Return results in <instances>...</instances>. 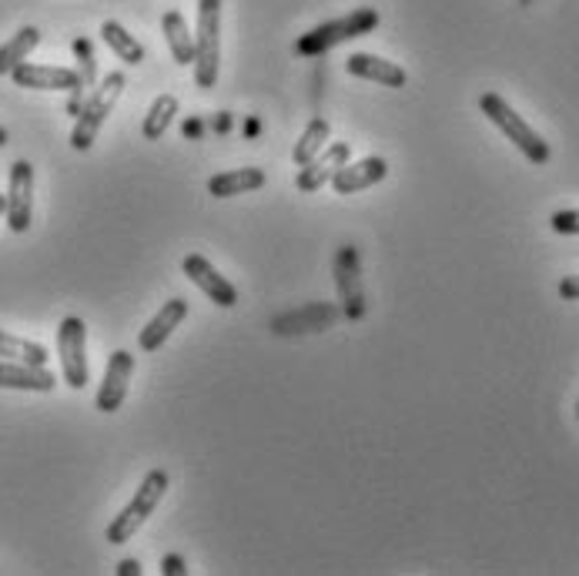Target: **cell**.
I'll list each match as a JSON object with an SVG mask.
<instances>
[{
    "label": "cell",
    "instance_id": "obj_1",
    "mask_svg": "<svg viewBox=\"0 0 579 576\" xmlns=\"http://www.w3.org/2000/svg\"><path fill=\"white\" fill-rule=\"evenodd\" d=\"M124 88H128V77L121 70H111L101 85H95V91L88 95L85 108H80V115L74 121V131H70L74 151H91V144L98 141V134H101L108 115L114 111L118 98L124 95Z\"/></svg>",
    "mask_w": 579,
    "mask_h": 576
},
{
    "label": "cell",
    "instance_id": "obj_2",
    "mask_svg": "<svg viewBox=\"0 0 579 576\" xmlns=\"http://www.w3.org/2000/svg\"><path fill=\"white\" fill-rule=\"evenodd\" d=\"M168 486H172V476L164 472V469H151L144 479H141V486L134 489V497H131V503L111 520V526H108V543H114V546H121V543H128L144 523H148V517L157 510V503L164 500V492H168Z\"/></svg>",
    "mask_w": 579,
    "mask_h": 576
},
{
    "label": "cell",
    "instance_id": "obj_3",
    "mask_svg": "<svg viewBox=\"0 0 579 576\" xmlns=\"http://www.w3.org/2000/svg\"><path fill=\"white\" fill-rule=\"evenodd\" d=\"M221 67V0H198V31H195V85L211 91Z\"/></svg>",
    "mask_w": 579,
    "mask_h": 576
},
{
    "label": "cell",
    "instance_id": "obj_4",
    "mask_svg": "<svg viewBox=\"0 0 579 576\" xmlns=\"http://www.w3.org/2000/svg\"><path fill=\"white\" fill-rule=\"evenodd\" d=\"M375 28H379V11H375V8H359V11H352V14L339 18V21L318 24V28H312L308 34H302V37L295 41V51H298L302 57H321V54H328V51L339 47V44H346V41H356V37H362V34H372Z\"/></svg>",
    "mask_w": 579,
    "mask_h": 576
},
{
    "label": "cell",
    "instance_id": "obj_5",
    "mask_svg": "<svg viewBox=\"0 0 579 576\" xmlns=\"http://www.w3.org/2000/svg\"><path fill=\"white\" fill-rule=\"evenodd\" d=\"M11 80L18 88H28V91H70V101H67V115H80L88 101V88L80 85V74L74 67H54V64H18L11 70Z\"/></svg>",
    "mask_w": 579,
    "mask_h": 576
},
{
    "label": "cell",
    "instance_id": "obj_6",
    "mask_svg": "<svg viewBox=\"0 0 579 576\" xmlns=\"http://www.w3.org/2000/svg\"><path fill=\"white\" fill-rule=\"evenodd\" d=\"M479 111L526 154V161H533V164H546V161H549V154H553L549 144L523 121V115H516V111L510 108L506 98H500L495 91H489V95L479 98Z\"/></svg>",
    "mask_w": 579,
    "mask_h": 576
},
{
    "label": "cell",
    "instance_id": "obj_7",
    "mask_svg": "<svg viewBox=\"0 0 579 576\" xmlns=\"http://www.w3.org/2000/svg\"><path fill=\"white\" fill-rule=\"evenodd\" d=\"M57 356H61V372L70 389H85L91 379L88 369V325L85 318L67 315L57 328Z\"/></svg>",
    "mask_w": 579,
    "mask_h": 576
},
{
    "label": "cell",
    "instance_id": "obj_8",
    "mask_svg": "<svg viewBox=\"0 0 579 576\" xmlns=\"http://www.w3.org/2000/svg\"><path fill=\"white\" fill-rule=\"evenodd\" d=\"M336 289H339V308L349 322H359L365 315V285H362V262L356 244H342L336 252Z\"/></svg>",
    "mask_w": 579,
    "mask_h": 576
},
{
    "label": "cell",
    "instance_id": "obj_9",
    "mask_svg": "<svg viewBox=\"0 0 579 576\" xmlns=\"http://www.w3.org/2000/svg\"><path fill=\"white\" fill-rule=\"evenodd\" d=\"M34 221V164L14 161L8 182V225L14 235H24Z\"/></svg>",
    "mask_w": 579,
    "mask_h": 576
},
{
    "label": "cell",
    "instance_id": "obj_10",
    "mask_svg": "<svg viewBox=\"0 0 579 576\" xmlns=\"http://www.w3.org/2000/svg\"><path fill=\"white\" fill-rule=\"evenodd\" d=\"M131 372H134V356L128 349L111 352L108 369H105V382L98 385V395H95V405L101 409V413H118V409L124 405Z\"/></svg>",
    "mask_w": 579,
    "mask_h": 576
},
{
    "label": "cell",
    "instance_id": "obj_11",
    "mask_svg": "<svg viewBox=\"0 0 579 576\" xmlns=\"http://www.w3.org/2000/svg\"><path fill=\"white\" fill-rule=\"evenodd\" d=\"M349 154H352V148H349L346 141L325 144V151H321V154H315L308 164H302V172H298V178H295L298 192L315 195L318 188H325L328 182L336 178V172L342 169V164L349 161Z\"/></svg>",
    "mask_w": 579,
    "mask_h": 576
},
{
    "label": "cell",
    "instance_id": "obj_12",
    "mask_svg": "<svg viewBox=\"0 0 579 576\" xmlns=\"http://www.w3.org/2000/svg\"><path fill=\"white\" fill-rule=\"evenodd\" d=\"M182 272L218 305V308H234L238 305V289L205 259V256H188L182 262Z\"/></svg>",
    "mask_w": 579,
    "mask_h": 576
},
{
    "label": "cell",
    "instance_id": "obj_13",
    "mask_svg": "<svg viewBox=\"0 0 579 576\" xmlns=\"http://www.w3.org/2000/svg\"><path fill=\"white\" fill-rule=\"evenodd\" d=\"M385 175H389L385 157L372 154L362 161H346L332 178V188H336V195H356V192H365V188L385 182Z\"/></svg>",
    "mask_w": 579,
    "mask_h": 576
},
{
    "label": "cell",
    "instance_id": "obj_14",
    "mask_svg": "<svg viewBox=\"0 0 579 576\" xmlns=\"http://www.w3.org/2000/svg\"><path fill=\"white\" fill-rule=\"evenodd\" d=\"M188 318V302L185 298H168L161 308H157V315L141 328V336H138V346H141V352H157L164 343L172 339V333Z\"/></svg>",
    "mask_w": 579,
    "mask_h": 576
},
{
    "label": "cell",
    "instance_id": "obj_15",
    "mask_svg": "<svg viewBox=\"0 0 579 576\" xmlns=\"http://www.w3.org/2000/svg\"><path fill=\"white\" fill-rule=\"evenodd\" d=\"M339 318V308L336 305H325V302H312V305H302L298 312L292 315H278L272 322V333L275 336H298V333H321Z\"/></svg>",
    "mask_w": 579,
    "mask_h": 576
},
{
    "label": "cell",
    "instance_id": "obj_16",
    "mask_svg": "<svg viewBox=\"0 0 579 576\" xmlns=\"http://www.w3.org/2000/svg\"><path fill=\"white\" fill-rule=\"evenodd\" d=\"M346 70H349L352 77L375 80V85H382V88H405V80H408L405 67H398L395 61H385V57H379V54H365V51L352 54V57L346 61Z\"/></svg>",
    "mask_w": 579,
    "mask_h": 576
},
{
    "label": "cell",
    "instance_id": "obj_17",
    "mask_svg": "<svg viewBox=\"0 0 579 576\" xmlns=\"http://www.w3.org/2000/svg\"><path fill=\"white\" fill-rule=\"evenodd\" d=\"M57 385V376L47 366L31 362H0V389H21V392H51Z\"/></svg>",
    "mask_w": 579,
    "mask_h": 576
},
{
    "label": "cell",
    "instance_id": "obj_18",
    "mask_svg": "<svg viewBox=\"0 0 579 576\" xmlns=\"http://www.w3.org/2000/svg\"><path fill=\"white\" fill-rule=\"evenodd\" d=\"M259 188H265L262 169H231V172L208 178L211 198H234V195H248V192H259Z\"/></svg>",
    "mask_w": 579,
    "mask_h": 576
},
{
    "label": "cell",
    "instance_id": "obj_19",
    "mask_svg": "<svg viewBox=\"0 0 579 576\" xmlns=\"http://www.w3.org/2000/svg\"><path fill=\"white\" fill-rule=\"evenodd\" d=\"M161 31H164V41H168V47H172L175 64H182V67H185V64H195V34L188 31L182 11H164Z\"/></svg>",
    "mask_w": 579,
    "mask_h": 576
},
{
    "label": "cell",
    "instance_id": "obj_20",
    "mask_svg": "<svg viewBox=\"0 0 579 576\" xmlns=\"http://www.w3.org/2000/svg\"><path fill=\"white\" fill-rule=\"evenodd\" d=\"M175 118H178V98H175V95H157V98L151 101L148 115H144L141 134H144L148 141H161L164 131H168V128L175 124Z\"/></svg>",
    "mask_w": 579,
    "mask_h": 576
},
{
    "label": "cell",
    "instance_id": "obj_21",
    "mask_svg": "<svg viewBox=\"0 0 579 576\" xmlns=\"http://www.w3.org/2000/svg\"><path fill=\"white\" fill-rule=\"evenodd\" d=\"M41 44V31L37 28H21L4 47H0V77H4V74H11L18 64H24L28 61V54L34 51Z\"/></svg>",
    "mask_w": 579,
    "mask_h": 576
},
{
    "label": "cell",
    "instance_id": "obj_22",
    "mask_svg": "<svg viewBox=\"0 0 579 576\" xmlns=\"http://www.w3.org/2000/svg\"><path fill=\"white\" fill-rule=\"evenodd\" d=\"M328 138H332V124H328L325 118H312V121H308V128L302 131V138L295 141V151H292V157H295L298 169H302V164H308L315 154H321V151H325Z\"/></svg>",
    "mask_w": 579,
    "mask_h": 576
},
{
    "label": "cell",
    "instance_id": "obj_23",
    "mask_svg": "<svg viewBox=\"0 0 579 576\" xmlns=\"http://www.w3.org/2000/svg\"><path fill=\"white\" fill-rule=\"evenodd\" d=\"M101 37H105V44L124 61V64H141L144 61V47H141V41L134 37V34H128L124 31V24H118V21H105L101 24Z\"/></svg>",
    "mask_w": 579,
    "mask_h": 576
},
{
    "label": "cell",
    "instance_id": "obj_24",
    "mask_svg": "<svg viewBox=\"0 0 579 576\" xmlns=\"http://www.w3.org/2000/svg\"><path fill=\"white\" fill-rule=\"evenodd\" d=\"M0 359H11V362H31V366H47V349L41 343L31 339H18L8 336L4 328H0Z\"/></svg>",
    "mask_w": 579,
    "mask_h": 576
},
{
    "label": "cell",
    "instance_id": "obj_25",
    "mask_svg": "<svg viewBox=\"0 0 579 576\" xmlns=\"http://www.w3.org/2000/svg\"><path fill=\"white\" fill-rule=\"evenodd\" d=\"M74 57H77V74H80V85L88 91L98 85V61H95V44L88 37H74Z\"/></svg>",
    "mask_w": 579,
    "mask_h": 576
},
{
    "label": "cell",
    "instance_id": "obj_26",
    "mask_svg": "<svg viewBox=\"0 0 579 576\" xmlns=\"http://www.w3.org/2000/svg\"><path fill=\"white\" fill-rule=\"evenodd\" d=\"M553 231L556 235H579V208H569V211H556L549 218Z\"/></svg>",
    "mask_w": 579,
    "mask_h": 576
},
{
    "label": "cell",
    "instance_id": "obj_27",
    "mask_svg": "<svg viewBox=\"0 0 579 576\" xmlns=\"http://www.w3.org/2000/svg\"><path fill=\"white\" fill-rule=\"evenodd\" d=\"M161 573H164V576H182V573H188V569H185V559H182L178 553H168V556L161 559Z\"/></svg>",
    "mask_w": 579,
    "mask_h": 576
},
{
    "label": "cell",
    "instance_id": "obj_28",
    "mask_svg": "<svg viewBox=\"0 0 579 576\" xmlns=\"http://www.w3.org/2000/svg\"><path fill=\"white\" fill-rule=\"evenodd\" d=\"M559 295H562L566 302H579V275H566V279L559 282Z\"/></svg>",
    "mask_w": 579,
    "mask_h": 576
},
{
    "label": "cell",
    "instance_id": "obj_29",
    "mask_svg": "<svg viewBox=\"0 0 579 576\" xmlns=\"http://www.w3.org/2000/svg\"><path fill=\"white\" fill-rule=\"evenodd\" d=\"M118 576H141V563L138 559H121L118 563Z\"/></svg>",
    "mask_w": 579,
    "mask_h": 576
},
{
    "label": "cell",
    "instance_id": "obj_30",
    "mask_svg": "<svg viewBox=\"0 0 579 576\" xmlns=\"http://www.w3.org/2000/svg\"><path fill=\"white\" fill-rule=\"evenodd\" d=\"M198 131H201V121H188V128H185V134H192V138H195Z\"/></svg>",
    "mask_w": 579,
    "mask_h": 576
},
{
    "label": "cell",
    "instance_id": "obj_31",
    "mask_svg": "<svg viewBox=\"0 0 579 576\" xmlns=\"http://www.w3.org/2000/svg\"><path fill=\"white\" fill-rule=\"evenodd\" d=\"M11 141V134H8V128H0V148H4Z\"/></svg>",
    "mask_w": 579,
    "mask_h": 576
},
{
    "label": "cell",
    "instance_id": "obj_32",
    "mask_svg": "<svg viewBox=\"0 0 579 576\" xmlns=\"http://www.w3.org/2000/svg\"><path fill=\"white\" fill-rule=\"evenodd\" d=\"M0 215H8V195H0Z\"/></svg>",
    "mask_w": 579,
    "mask_h": 576
}]
</instances>
